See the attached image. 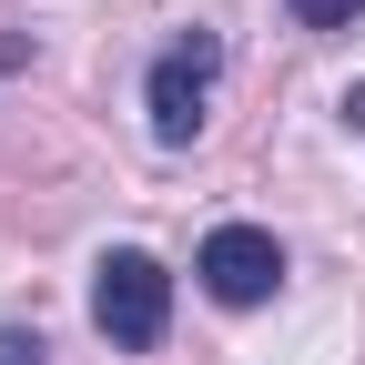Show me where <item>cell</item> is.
<instances>
[{
    "label": "cell",
    "mask_w": 365,
    "mask_h": 365,
    "mask_svg": "<svg viewBox=\"0 0 365 365\" xmlns=\"http://www.w3.org/2000/svg\"><path fill=\"white\" fill-rule=\"evenodd\" d=\"M91 325H102L122 355H153L163 325H173V274H163L143 244L102 254V264H91Z\"/></svg>",
    "instance_id": "cell-1"
},
{
    "label": "cell",
    "mask_w": 365,
    "mask_h": 365,
    "mask_svg": "<svg viewBox=\"0 0 365 365\" xmlns=\"http://www.w3.org/2000/svg\"><path fill=\"white\" fill-rule=\"evenodd\" d=\"M213 71H223V41L213 31H182L173 51L153 61V143H193L203 132V102H213Z\"/></svg>",
    "instance_id": "cell-2"
},
{
    "label": "cell",
    "mask_w": 365,
    "mask_h": 365,
    "mask_svg": "<svg viewBox=\"0 0 365 365\" xmlns=\"http://www.w3.org/2000/svg\"><path fill=\"white\" fill-rule=\"evenodd\" d=\"M193 274H203V294H213V304H264L274 284H284V244H274L264 223H223V234L203 244Z\"/></svg>",
    "instance_id": "cell-3"
},
{
    "label": "cell",
    "mask_w": 365,
    "mask_h": 365,
    "mask_svg": "<svg viewBox=\"0 0 365 365\" xmlns=\"http://www.w3.org/2000/svg\"><path fill=\"white\" fill-rule=\"evenodd\" d=\"M355 11H365V0H294V21H314V31H345Z\"/></svg>",
    "instance_id": "cell-4"
},
{
    "label": "cell",
    "mask_w": 365,
    "mask_h": 365,
    "mask_svg": "<svg viewBox=\"0 0 365 365\" xmlns=\"http://www.w3.org/2000/svg\"><path fill=\"white\" fill-rule=\"evenodd\" d=\"M0 365H41V345L31 335H0Z\"/></svg>",
    "instance_id": "cell-5"
},
{
    "label": "cell",
    "mask_w": 365,
    "mask_h": 365,
    "mask_svg": "<svg viewBox=\"0 0 365 365\" xmlns=\"http://www.w3.org/2000/svg\"><path fill=\"white\" fill-rule=\"evenodd\" d=\"M345 112H355V122H365V91H355V102H345Z\"/></svg>",
    "instance_id": "cell-6"
}]
</instances>
